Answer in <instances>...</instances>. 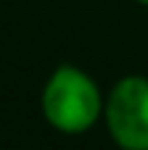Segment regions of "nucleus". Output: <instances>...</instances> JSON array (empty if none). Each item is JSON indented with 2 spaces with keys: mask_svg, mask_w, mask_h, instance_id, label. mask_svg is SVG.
Returning a JSON list of instances; mask_svg holds the SVG:
<instances>
[{
  "mask_svg": "<svg viewBox=\"0 0 148 150\" xmlns=\"http://www.w3.org/2000/svg\"><path fill=\"white\" fill-rule=\"evenodd\" d=\"M45 121L61 134H85L103 119L106 98L98 82L79 66L61 63L40 95Z\"/></svg>",
  "mask_w": 148,
  "mask_h": 150,
  "instance_id": "nucleus-1",
  "label": "nucleus"
},
{
  "mask_svg": "<svg viewBox=\"0 0 148 150\" xmlns=\"http://www.w3.org/2000/svg\"><path fill=\"white\" fill-rule=\"evenodd\" d=\"M103 121L122 150H148V76L127 74L109 90Z\"/></svg>",
  "mask_w": 148,
  "mask_h": 150,
  "instance_id": "nucleus-2",
  "label": "nucleus"
},
{
  "mask_svg": "<svg viewBox=\"0 0 148 150\" xmlns=\"http://www.w3.org/2000/svg\"><path fill=\"white\" fill-rule=\"evenodd\" d=\"M135 3H140V5H148V0H135Z\"/></svg>",
  "mask_w": 148,
  "mask_h": 150,
  "instance_id": "nucleus-3",
  "label": "nucleus"
}]
</instances>
